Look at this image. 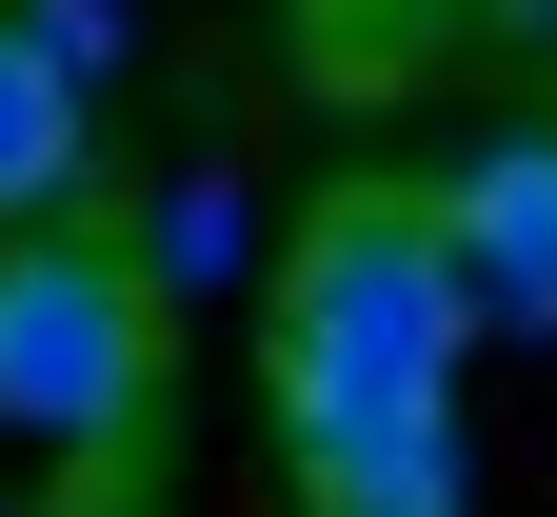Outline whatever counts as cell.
Masks as SVG:
<instances>
[{
	"mask_svg": "<svg viewBox=\"0 0 557 517\" xmlns=\"http://www.w3.org/2000/svg\"><path fill=\"white\" fill-rule=\"evenodd\" d=\"M458 358H478V299H458L418 180H338V199L299 219V259H278V299H259L278 478H299L319 517H458V497H478Z\"/></svg>",
	"mask_w": 557,
	"mask_h": 517,
	"instance_id": "cell-1",
	"label": "cell"
},
{
	"mask_svg": "<svg viewBox=\"0 0 557 517\" xmlns=\"http://www.w3.org/2000/svg\"><path fill=\"white\" fill-rule=\"evenodd\" d=\"M160 279H139L100 219H21L0 239V458H81L120 478L160 438Z\"/></svg>",
	"mask_w": 557,
	"mask_h": 517,
	"instance_id": "cell-2",
	"label": "cell"
},
{
	"mask_svg": "<svg viewBox=\"0 0 557 517\" xmlns=\"http://www.w3.org/2000/svg\"><path fill=\"white\" fill-rule=\"evenodd\" d=\"M418 219H438L458 299L498 338H557V120H498L458 180H418Z\"/></svg>",
	"mask_w": 557,
	"mask_h": 517,
	"instance_id": "cell-3",
	"label": "cell"
},
{
	"mask_svg": "<svg viewBox=\"0 0 557 517\" xmlns=\"http://www.w3.org/2000/svg\"><path fill=\"white\" fill-rule=\"evenodd\" d=\"M81 160H100V100L0 21V239H21V219H81Z\"/></svg>",
	"mask_w": 557,
	"mask_h": 517,
	"instance_id": "cell-4",
	"label": "cell"
},
{
	"mask_svg": "<svg viewBox=\"0 0 557 517\" xmlns=\"http://www.w3.org/2000/svg\"><path fill=\"white\" fill-rule=\"evenodd\" d=\"M120 259H139V279H160V319H180V299H199V279H239V259H259V219H239V180H180V199H160V219H139V239H120Z\"/></svg>",
	"mask_w": 557,
	"mask_h": 517,
	"instance_id": "cell-5",
	"label": "cell"
},
{
	"mask_svg": "<svg viewBox=\"0 0 557 517\" xmlns=\"http://www.w3.org/2000/svg\"><path fill=\"white\" fill-rule=\"evenodd\" d=\"M0 21H21V40H40V60H60V81H81V100L120 81V0H0Z\"/></svg>",
	"mask_w": 557,
	"mask_h": 517,
	"instance_id": "cell-6",
	"label": "cell"
},
{
	"mask_svg": "<svg viewBox=\"0 0 557 517\" xmlns=\"http://www.w3.org/2000/svg\"><path fill=\"white\" fill-rule=\"evenodd\" d=\"M0 517H60V497H21V478H0Z\"/></svg>",
	"mask_w": 557,
	"mask_h": 517,
	"instance_id": "cell-7",
	"label": "cell"
}]
</instances>
